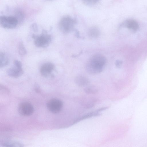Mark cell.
<instances>
[{"label":"cell","mask_w":147,"mask_h":147,"mask_svg":"<svg viewBox=\"0 0 147 147\" xmlns=\"http://www.w3.org/2000/svg\"><path fill=\"white\" fill-rule=\"evenodd\" d=\"M106 62L105 57L102 55L96 54L90 58L86 66L87 71L91 74L101 72Z\"/></svg>","instance_id":"1"},{"label":"cell","mask_w":147,"mask_h":147,"mask_svg":"<svg viewBox=\"0 0 147 147\" xmlns=\"http://www.w3.org/2000/svg\"><path fill=\"white\" fill-rule=\"evenodd\" d=\"M76 23L75 20L71 17L65 16L60 19L59 22V27L62 32L67 33L73 29Z\"/></svg>","instance_id":"2"},{"label":"cell","mask_w":147,"mask_h":147,"mask_svg":"<svg viewBox=\"0 0 147 147\" xmlns=\"http://www.w3.org/2000/svg\"><path fill=\"white\" fill-rule=\"evenodd\" d=\"M32 37L34 39V45L37 47L45 48L48 46L52 40L51 36L48 34L45 31L39 35L32 34Z\"/></svg>","instance_id":"3"},{"label":"cell","mask_w":147,"mask_h":147,"mask_svg":"<svg viewBox=\"0 0 147 147\" xmlns=\"http://www.w3.org/2000/svg\"><path fill=\"white\" fill-rule=\"evenodd\" d=\"M18 21L17 18L12 16H1L0 17V25L5 28L11 29L16 27Z\"/></svg>","instance_id":"4"},{"label":"cell","mask_w":147,"mask_h":147,"mask_svg":"<svg viewBox=\"0 0 147 147\" xmlns=\"http://www.w3.org/2000/svg\"><path fill=\"white\" fill-rule=\"evenodd\" d=\"M63 103L60 100L57 98H53L48 101L47 103L49 110L53 113L60 112L63 107Z\"/></svg>","instance_id":"5"},{"label":"cell","mask_w":147,"mask_h":147,"mask_svg":"<svg viewBox=\"0 0 147 147\" xmlns=\"http://www.w3.org/2000/svg\"><path fill=\"white\" fill-rule=\"evenodd\" d=\"M18 111L19 113L23 116H28L33 113L34 109L33 106L27 102L20 103L18 106Z\"/></svg>","instance_id":"6"},{"label":"cell","mask_w":147,"mask_h":147,"mask_svg":"<svg viewBox=\"0 0 147 147\" xmlns=\"http://www.w3.org/2000/svg\"><path fill=\"white\" fill-rule=\"evenodd\" d=\"M54 68L55 65L53 63L51 62L45 63L40 67V74L43 76L47 77L51 75Z\"/></svg>","instance_id":"7"},{"label":"cell","mask_w":147,"mask_h":147,"mask_svg":"<svg viewBox=\"0 0 147 147\" xmlns=\"http://www.w3.org/2000/svg\"><path fill=\"white\" fill-rule=\"evenodd\" d=\"M7 73L9 76L17 78L23 74V71L22 67H18L14 65V66L8 69Z\"/></svg>","instance_id":"8"},{"label":"cell","mask_w":147,"mask_h":147,"mask_svg":"<svg viewBox=\"0 0 147 147\" xmlns=\"http://www.w3.org/2000/svg\"><path fill=\"white\" fill-rule=\"evenodd\" d=\"M75 82L77 85L80 86H86L90 83L89 80L87 77L81 75L77 76L75 78Z\"/></svg>","instance_id":"9"},{"label":"cell","mask_w":147,"mask_h":147,"mask_svg":"<svg viewBox=\"0 0 147 147\" xmlns=\"http://www.w3.org/2000/svg\"><path fill=\"white\" fill-rule=\"evenodd\" d=\"M124 25L128 28L136 31L139 28L138 23L133 19H128L124 22Z\"/></svg>","instance_id":"10"},{"label":"cell","mask_w":147,"mask_h":147,"mask_svg":"<svg viewBox=\"0 0 147 147\" xmlns=\"http://www.w3.org/2000/svg\"><path fill=\"white\" fill-rule=\"evenodd\" d=\"M100 30L97 27L93 26L90 28L88 31V36L91 38H96L100 35Z\"/></svg>","instance_id":"11"},{"label":"cell","mask_w":147,"mask_h":147,"mask_svg":"<svg viewBox=\"0 0 147 147\" xmlns=\"http://www.w3.org/2000/svg\"><path fill=\"white\" fill-rule=\"evenodd\" d=\"M3 146L5 147H24V145L19 142L8 141L4 143Z\"/></svg>","instance_id":"12"},{"label":"cell","mask_w":147,"mask_h":147,"mask_svg":"<svg viewBox=\"0 0 147 147\" xmlns=\"http://www.w3.org/2000/svg\"><path fill=\"white\" fill-rule=\"evenodd\" d=\"M9 59L6 54L3 52L0 53V67H3L7 65Z\"/></svg>","instance_id":"13"},{"label":"cell","mask_w":147,"mask_h":147,"mask_svg":"<svg viewBox=\"0 0 147 147\" xmlns=\"http://www.w3.org/2000/svg\"><path fill=\"white\" fill-rule=\"evenodd\" d=\"M85 92L88 94H95L98 91L97 88L94 85H89L84 89Z\"/></svg>","instance_id":"14"},{"label":"cell","mask_w":147,"mask_h":147,"mask_svg":"<svg viewBox=\"0 0 147 147\" xmlns=\"http://www.w3.org/2000/svg\"><path fill=\"white\" fill-rule=\"evenodd\" d=\"M18 50L19 54L21 56L24 55L27 53L25 47L22 42L19 43L18 46Z\"/></svg>","instance_id":"15"},{"label":"cell","mask_w":147,"mask_h":147,"mask_svg":"<svg viewBox=\"0 0 147 147\" xmlns=\"http://www.w3.org/2000/svg\"><path fill=\"white\" fill-rule=\"evenodd\" d=\"M83 105L86 107H93L94 105L95 102L94 100H85L83 102Z\"/></svg>","instance_id":"16"},{"label":"cell","mask_w":147,"mask_h":147,"mask_svg":"<svg viewBox=\"0 0 147 147\" xmlns=\"http://www.w3.org/2000/svg\"><path fill=\"white\" fill-rule=\"evenodd\" d=\"M16 12V17L18 21L19 20H22L24 18V15L22 12L20 10H17Z\"/></svg>","instance_id":"17"},{"label":"cell","mask_w":147,"mask_h":147,"mask_svg":"<svg viewBox=\"0 0 147 147\" xmlns=\"http://www.w3.org/2000/svg\"><path fill=\"white\" fill-rule=\"evenodd\" d=\"M84 3L86 5H93L97 3L98 1L96 0H85L84 1Z\"/></svg>","instance_id":"18"},{"label":"cell","mask_w":147,"mask_h":147,"mask_svg":"<svg viewBox=\"0 0 147 147\" xmlns=\"http://www.w3.org/2000/svg\"><path fill=\"white\" fill-rule=\"evenodd\" d=\"M122 64V62L119 60H117L115 63L116 66L118 68H120Z\"/></svg>","instance_id":"19"},{"label":"cell","mask_w":147,"mask_h":147,"mask_svg":"<svg viewBox=\"0 0 147 147\" xmlns=\"http://www.w3.org/2000/svg\"><path fill=\"white\" fill-rule=\"evenodd\" d=\"M108 107H102L101 108H100L99 109H98L96 110V111L98 112H100L101 111H103L104 110H106L108 108Z\"/></svg>","instance_id":"20"}]
</instances>
